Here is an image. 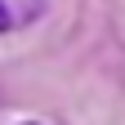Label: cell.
<instances>
[{
	"label": "cell",
	"mask_w": 125,
	"mask_h": 125,
	"mask_svg": "<svg viewBox=\"0 0 125 125\" xmlns=\"http://www.w3.org/2000/svg\"><path fill=\"white\" fill-rule=\"evenodd\" d=\"M49 0H0V31H18L31 27L36 18H45Z\"/></svg>",
	"instance_id": "obj_1"
},
{
	"label": "cell",
	"mask_w": 125,
	"mask_h": 125,
	"mask_svg": "<svg viewBox=\"0 0 125 125\" xmlns=\"http://www.w3.org/2000/svg\"><path fill=\"white\" fill-rule=\"evenodd\" d=\"M18 125H40V121H18Z\"/></svg>",
	"instance_id": "obj_2"
}]
</instances>
